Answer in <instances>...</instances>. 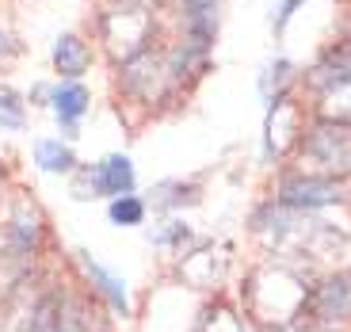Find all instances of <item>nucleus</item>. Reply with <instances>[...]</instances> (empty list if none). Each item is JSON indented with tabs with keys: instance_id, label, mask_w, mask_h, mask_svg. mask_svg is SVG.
Listing matches in <instances>:
<instances>
[{
	"instance_id": "obj_4",
	"label": "nucleus",
	"mask_w": 351,
	"mask_h": 332,
	"mask_svg": "<svg viewBox=\"0 0 351 332\" xmlns=\"http://www.w3.org/2000/svg\"><path fill=\"white\" fill-rule=\"evenodd\" d=\"M53 62H58V69H62L65 77H80V73L88 69V46L80 43L77 35H62L58 46H53Z\"/></svg>"
},
{
	"instance_id": "obj_5",
	"label": "nucleus",
	"mask_w": 351,
	"mask_h": 332,
	"mask_svg": "<svg viewBox=\"0 0 351 332\" xmlns=\"http://www.w3.org/2000/svg\"><path fill=\"white\" fill-rule=\"evenodd\" d=\"M84 107H88V92L80 84H65V88H58L53 92V111H58V119H62L65 126H73L84 115Z\"/></svg>"
},
{
	"instance_id": "obj_2",
	"label": "nucleus",
	"mask_w": 351,
	"mask_h": 332,
	"mask_svg": "<svg viewBox=\"0 0 351 332\" xmlns=\"http://www.w3.org/2000/svg\"><path fill=\"white\" fill-rule=\"evenodd\" d=\"M313 309L321 317H348V309H351V275L328 279L325 287L313 294Z\"/></svg>"
},
{
	"instance_id": "obj_3",
	"label": "nucleus",
	"mask_w": 351,
	"mask_h": 332,
	"mask_svg": "<svg viewBox=\"0 0 351 332\" xmlns=\"http://www.w3.org/2000/svg\"><path fill=\"white\" fill-rule=\"evenodd\" d=\"M282 199L313 206V202H332V199H340V191H336V184H328V180H290V184L282 187Z\"/></svg>"
},
{
	"instance_id": "obj_1",
	"label": "nucleus",
	"mask_w": 351,
	"mask_h": 332,
	"mask_svg": "<svg viewBox=\"0 0 351 332\" xmlns=\"http://www.w3.org/2000/svg\"><path fill=\"white\" fill-rule=\"evenodd\" d=\"M96 184H99V191H104V195L123 199V195L134 191V165H130L126 157H107V161H99Z\"/></svg>"
},
{
	"instance_id": "obj_7",
	"label": "nucleus",
	"mask_w": 351,
	"mask_h": 332,
	"mask_svg": "<svg viewBox=\"0 0 351 332\" xmlns=\"http://www.w3.org/2000/svg\"><path fill=\"white\" fill-rule=\"evenodd\" d=\"M35 157H38V165H43L46 172H69L73 168V153H69V145H62V141H38Z\"/></svg>"
},
{
	"instance_id": "obj_6",
	"label": "nucleus",
	"mask_w": 351,
	"mask_h": 332,
	"mask_svg": "<svg viewBox=\"0 0 351 332\" xmlns=\"http://www.w3.org/2000/svg\"><path fill=\"white\" fill-rule=\"evenodd\" d=\"M84 268H88V275H92V283H96L99 290H104L107 298H111V306L114 309H130V302H126V290H123V283L114 279V275H107L104 268H99V263H92V260H84Z\"/></svg>"
},
{
	"instance_id": "obj_8",
	"label": "nucleus",
	"mask_w": 351,
	"mask_h": 332,
	"mask_svg": "<svg viewBox=\"0 0 351 332\" xmlns=\"http://www.w3.org/2000/svg\"><path fill=\"white\" fill-rule=\"evenodd\" d=\"M141 218H145V206H141V199H134V195H123V199L111 202V222L114 226H138Z\"/></svg>"
}]
</instances>
